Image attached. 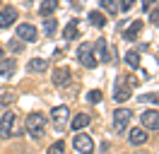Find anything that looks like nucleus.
Masks as SVG:
<instances>
[{"mask_svg":"<svg viewBox=\"0 0 159 154\" xmlns=\"http://www.w3.org/2000/svg\"><path fill=\"white\" fill-rule=\"evenodd\" d=\"M43 130H46V116L43 113H31L27 116V133L31 137H43Z\"/></svg>","mask_w":159,"mask_h":154,"instance_id":"nucleus-1","label":"nucleus"},{"mask_svg":"<svg viewBox=\"0 0 159 154\" xmlns=\"http://www.w3.org/2000/svg\"><path fill=\"white\" fill-rule=\"evenodd\" d=\"M51 120H53V125L63 133V130L68 128V120H70V108L68 106H56V108L51 111Z\"/></svg>","mask_w":159,"mask_h":154,"instance_id":"nucleus-2","label":"nucleus"},{"mask_svg":"<svg viewBox=\"0 0 159 154\" xmlns=\"http://www.w3.org/2000/svg\"><path fill=\"white\" fill-rule=\"evenodd\" d=\"M77 60L82 63L84 67H89V70H94L97 67V58H94V51H92V43H82L80 46V51H77Z\"/></svg>","mask_w":159,"mask_h":154,"instance_id":"nucleus-3","label":"nucleus"},{"mask_svg":"<svg viewBox=\"0 0 159 154\" xmlns=\"http://www.w3.org/2000/svg\"><path fill=\"white\" fill-rule=\"evenodd\" d=\"M92 51H94V58H97V60H101V63H109V60H113V51L109 48L106 38H99L97 43H92Z\"/></svg>","mask_w":159,"mask_h":154,"instance_id":"nucleus-4","label":"nucleus"},{"mask_svg":"<svg viewBox=\"0 0 159 154\" xmlns=\"http://www.w3.org/2000/svg\"><path fill=\"white\" fill-rule=\"evenodd\" d=\"M72 147H75V152H80V154H92V152H94L92 137H89V135H82V133L72 137Z\"/></svg>","mask_w":159,"mask_h":154,"instance_id":"nucleus-5","label":"nucleus"},{"mask_svg":"<svg viewBox=\"0 0 159 154\" xmlns=\"http://www.w3.org/2000/svg\"><path fill=\"white\" fill-rule=\"evenodd\" d=\"M130 96H133V87L128 84L125 77H118V82L113 87V99H116V101H128Z\"/></svg>","mask_w":159,"mask_h":154,"instance_id":"nucleus-6","label":"nucleus"},{"mask_svg":"<svg viewBox=\"0 0 159 154\" xmlns=\"http://www.w3.org/2000/svg\"><path fill=\"white\" fill-rule=\"evenodd\" d=\"M140 123L145 130H159V111H142L140 113Z\"/></svg>","mask_w":159,"mask_h":154,"instance_id":"nucleus-7","label":"nucleus"},{"mask_svg":"<svg viewBox=\"0 0 159 154\" xmlns=\"http://www.w3.org/2000/svg\"><path fill=\"white\" fill-rule=\"evenodd\" d=\"M12 128H15V113H12V111H5L2 118H0V137H2V140L12 137Z\"/></svg>","mask_w":159,"mask_h":154,"instance_id":"nucleus-8","label":"nucleus"},{"mask_svg":"<svg viewBox=\"0 0 159 154\" xmlns=\"http://www.w3.org/2000/svg\"><path fill=\"white\" fill-rule=\"evenodd\" d=\"M130 118H133V113H130L128 108H118V111L113 113V128H116L118 133H123V130L128 128Z\"/></svg>","mask_w":159,"mask_h":154,"instance_id":"nucleus-9","label":"nucleus"},{"mask_svg":"<svg viewBox=\"0 0 159 154\" xmlns=\"http://www.w3.org/2000/svg\"><path fill=\"white\" fill-rule=\"evenodd\" d=\"M17 70V60L15 58H0V79H10Z\"/></svg>","mask_w":159,"mask_h":154,"instance_id":"nucleus-10","label":"nucleus"},{"mask_svg":"<svg viewBox=\"0 0 159 154\" xmlns=\"http://www.w3.org/2000/svg\"><path fill=\"white\" fill-rule=\"evenodd\" d=\"M15 19H17V10L12 7V5H7V7L0 10V29H7L15 24Z\"/></svg>","mask_w":159,"mask_h":154,"instance_id":"nucleus-11","label":"nucleus"},{"mask_svg":"<svg viewBox=\"0 0 159 154\" xmlns=\"http://www.w3.org/2000/svg\"><path fill=\"white\" fill-rule=\"evenodd\" d=\"M17 38L22 41H36V27H31V24H20L17 27Z\"/></svg>","mask_w":159,"mask_h":154,"instance_id":"nucleus-12","label":"nucleus"},{"mask_svg":"<svg viewBox=\"0 0 159 154\" xmlns=\"http://www.w3.org/2000/svg\"><path fill=\"white\" fill-rule=\"evenodd\" d=\"M89 123H92V116H89V113H77V116H72V120H70V128H72L75 133H80L82 128H87Z\"/></svg>","mask_w":159,"mask_h":154,"instance_id":"nucleus-13","label":"nucleus"},{"mask_svg":"<svg viewBox=\"0 0 159 154\" xmlns=\"http://www.w3.org/2000/svg\"><path fill=\"white\" fill-rule=\"evenodd\" d=\"M68 82H70V70L65 65L56 67V72H53V84H56V87H65Z\"/></svg>","mask_w":159,"mask_h":154,"instance_id":"nucleus-14","label":"nucleus"},{"mask_svg":"<svg viewBox=\"0 0 159 154\" xmlns=\"http://www.w3.org/2000/svg\"><path fill=\"white\" fill-rule=\"evenodd\" d=\"M128 140H130V144H145L147 142V130H145V128H133L130 135H128Z\"/></svg>","mask_w":159,"mask_h":154,"instance_id":"nucleus-15","label":"nucleus"},{"mask_svg":"<svg viewBox=\"0 0 159 154\" xmlns=\"http://www.w3.org/2000/svg\"><path fill=\"white\" fill-rule=\"evenodd\" d=\"M140 31H142V19H135V22H133V24L123 31V38H125V41H135Z\"/></svg>","mask_w":159,"mask_h":154,"instance_id":"nucleus-16","label":"nucleus"},{"mask_svg":"<svg viewBox=\"0 0 159 154\" xmlns=\"http://www.w3.org/2000/svg\"><path fill=\"white\" fill-rule=\"evenodd\" d=\"M27 70H29V72H46V70H48V60H46V58H31Z\"/></svg>","mask_w":159,"mask_h":154,"instance_id":"nucleus-17","label":"nucleus"},{"mask_svg":"<svg viewBox=\"0 0 159 154\" xmlns=\"http://www.w3.org/2000/svg\"><path fill=\"white\" fill-rule=\"evenodd\" d=\"M56 7H58V0H41L39 15H41V17H48V15H53V12H56Z\"/></svg>","mask_w":159,"mask_h":154,"instance_id":"nucleus-18","label":"nucleus"},{"mask_svg":"<svg viewBox=\"0 0 159 154\" xmlns=\"http://www.w3.org/2000/svg\"><path fill=\"white\" fill-rule=\"evenodd\" d=\"M77 36V19H70L68 24H65V29H63V38H75Z\"/></svg>","mask_w":159,"mask_h":154,"instance_id":"nucleus-19","label":"nucleus"},{"mask_svg":"<svg viewBox=\"0 0 159 154\" xmlns=\"http://www.w3.org/2000/svg\"><path fill=\"white\" fill-rule=\"evenodd\" d=\"M138 101H142V104H154V106H159V92H147V94L138 96Z\"/></svg>","mask_w":159,"mask_h":154,"instance_id":"nucleus-20","label":"nucleus"},{"mask_svg":"<svg viewBox=\"0 0 159 154\" xmlns=\"http://www.w3.org/2000/svg\"><path fill=\"white\" fill-rule=\"evenodd\" d=\"M89 22L94 24V27H104V24H106V17L101 15L99 10H92L89 12Z\"/></svg>","mask_w":159,"mask_h":154,"instance_id":"nucleus-21","label":"nucleus"},{"mask_svg":"<svg viewBox=\"0 0 159 154\" xmlns=\"http://www.w3.org/2000/svg\"><path fill=\"white\" fill-rule=\"evenodd\" d=\"M99 5L111 15H118V0H99Z\"/></svg>","mask_w":159,"mask_h":154,"instance_id":"nucleus-22","label":"nucleus"},{"mask_svg":"<svg viewBox=\"0 0 159 154\" xmlns=\"http://www.w3.org/2000/svg\"><path fill=\"white\" fill-rule=\"evenodd\" d=\"M125 63H128L130 67H140V53L138 51H128V53H125Z\"/></svg>","mask_w":159,"mask_h":154,"instance_id":"nucleus-23","label":"nucleus"},{"mask_svg":"<svg viewBox=\"0 0 159 154\" xmlns=\"http://www.w3.org/2000/svg\"><path fill=\"white\" fill-rule=\"evenodd\" d=\"M56 29H58V22H56V19H43V31H46V36L56 34Z\"/></svg>","mask_w":159,"mask_h":154,"instance_id":"nucleus-24","label":"nucleus"},{"mask_svg":"<svg viewBox=\"0 0 159 154\" xmlns=\"http://www.w3.org/2000/svg\"><path fill=\"white\" fill-rule=\"evenodd\" d=\"M15 101H17V96L12 94V92H5V94H0V108H2V106L15 104Z\"/></svg>","mask_w":159,"mask_h":154,"instance_id":"nucleus-25","label":"nucleus"},{"mask_svg":"<svg viewBox=\"0 0 159 154\" xmlns=\"http://www.w3.org/2000/svg\"><path fill=\"white\" fill-rule=\"evenodd\" d=\"M48 154H65V144H63V140H58V142H53L48 147Z\"/></svg>","mask_w":159,"mask_h":154,"instance_id":"nucleus-26","label":"nucleus"},{"mask_svg":"<svg viewBox=\"0 0 159 154\" xmlns=\"http://www.w3.org/2000/svg\"><path fill=\"white\" fill-rule=\"evenodd\" d=\"M87 101H89V104H99L101 101V89H92L89 94H87Z\"/></svg>","mask_w":159,"mask_h":154,"instance_id":"nucleus-27","label":"nucleus"},{"mask_svg":"<svg viewBox=\"0 0 159 154\" xmlns=\"http://www.w3.org/2000/svg\"><path fill=\"white\" fill-rule=\"evenodd\" d=\"M135 5V0H120V5H118V10H123V12H128L130 7Z\"/></svg>","mask_w":159,"mask_h":154,"instance_id":"nucleus-28","label":"nucleus"},{"mask_svg":"<svg viewBox=\"0 0 159 154\" xmlns=\"http://www.w3.org/2000/svg\"><path fill=\"white\" fill-rule=\"evenodd\" d=\"M10 48L12 51H22V43L20 41H10Z\"/></svg>","mask_w":159,"mask_h":154,"instance_id":"nucleus-29","label":"nucleus"},{"mask_svg":"<svg viewBox=\"0 0 159 154\" xmlns=\"http://www.w3.org/2000/svg\"><path fill=\"white\" fill-rule=\"evenodd\" d=\"M152 5H154V0H142V10H149Z\"/></svg>","mask_w":159,"mask_h":154,"instance_id":"nucleus-30","label":"nucleus"},{"mask_svg":"<svg viewBox=\"0 0 159 154\" xmlns=\"http://www.w3.org/2000/svg\"><path fill=\"white\" fill-rule=\"evenodd\" d=\"M149 19H152V22L157 24V22H159V10H154V12H152V17H149Z\"/></svg>","mask_w":159,"mask_h":154,"instance_id":"nucleus-31","label":"nucleus"},{"mask_svg":"<svg viewBox=\"0 0 159 154\" xmlns=\"http://www.w3.org/2000/svg\"><path fill=\"white\" fill-rule=\"evenodd\" d=\"M0 58H2V46H0Z\"/></svg>","mask_w":159,"mask_h":154,"instance_id":"nucleus-32","label":"nucleus"},{"mask_svg":"<svg viewBox=\"0 0 159 154\" xmlns=\"http://www.w3.org/2000/svg\"><path fill=\"white\" fill-rule=\"evenodd\" d=\"M157 27H159V22H157Z\"/></svg>","mask_w":159,"mask_h":154,"instance_id":"nucleus-33","label":"nucleus"}]
</instances>
